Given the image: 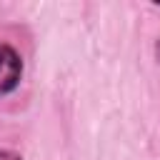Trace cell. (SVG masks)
<instances>
[{"instance_id": "6da1fadb", "label": "cell", "mask_w": 160, "mask_h": 160, "mask_svg": "<svg viewBox=\"0 0 160 160\" xmlns=\"http://www.w3.org/2000/svg\"><path fill=\"white\" fill-rule=\"evenodd\" d=\"M22 78V58L8 42H0V95L12 92Z\"/></svg>"}, {"instance_id": "7a4b0ae2", "label": "cell", "mask_w": 160, "mask_h": 160, "mask_svg": "<svg viewBox=\"0 0 160 160\" xmlns=\"http://www.w3.org/2000/svg\"><path fill=\"white\" fill-rule=\"evenodd\" d=\"M0 160H22L15 150H8V148H0Z\"/></svg>"}]
</instances>
